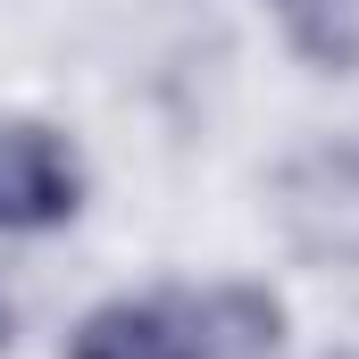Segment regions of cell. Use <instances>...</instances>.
Returning a JSON list of instances; mask_svg holds the SVG:
<instances>
[{"label": "cell", "mask_w": 359, "mask_h": 359, "mask_svg": "<svg viewBox=\"0 0 359 359\" xmlns=\"http://www.w3.org/2000/svg\"><path fill=\"white\" fill-rule=\"evenodd\" d=\"M276 217L301 251L318 259H359V134L301 151L276 176Z\"/></svg>", "instance_id": "1"}, {"label": "cell", "mask_w": 359, "mask_h": 359, "mask_svg": "<svg viewBox=\"0 0 359 359\" xmlns=\"http://www.w3.org/2000/svg\"><path fill=\"white\" fill-rule=\"evenodd\" d=\"M84 209V159L50 126H0V234H50Z\"/></svg>", "instance_id": "2"}, {"label": "cell", "mask_w": 359, "mask_h": 359, "mask_svg": "<svg viewBox=\"0 0 359 359\" xmlns=\"http://www.w3.org/2000/svg\"><path fill=\"white\" fill-rule=\"evenodd\" d=\"M192 359H276L284 351V301L268 284H209L184 292Z\"/></svg>", "instance_id": "3"}, {"label": "cell", "mask_w": 359, "mask_h": 359, "mask_svg": "<svg viewBox=\"0 0 359 359\" xmlns=\"http://www.w3.org/2000/svg\"><path fill=\"white\" fill-rule=\"evenodd\" d=\"M67 359H192V326H184V292H151V301H100L76 318Z\"/></svg>", "instance_id": "4"}, {"label": "cell", "mask_w": 359, "mask_h": 359, "mask_svg": "<svg viewBox=\"0 0 359 359\" xmlns=\"http://www.w3.org/2000/svg\"><path fill=\"white\" fill-rule=\"evenodd\" d=\"M284 42L318 67V76H351L359 67V0H284Z\"/></svg>", "instance_id": "5"}, {"label": "cell", "mask_w": 359, "mask_h": 359, "mask_svg": "<svg viewBox=\"0 0 359 359\" xmlns=\"http://www.w3.org/2000/svg\"><path fill=\"white\" fill-rule=\"evenodd\" d=\"M0 351H8V301H0Z\"/></svg>", "instance_id": "6"}, {"label": "cell", "mask_w": 359, "mask_h": 359, "mask_svg": "<svg viewBox=\"0 0 359 359\" xmlns=\"http://www.w3.org/2000/svg\"><path fill=\"white\" fill-rule=\"evenodd\" d=\"M276 8H284V0H276Z\"/></svg>", "instance_id": "7"}]
</instances>
